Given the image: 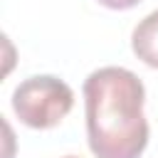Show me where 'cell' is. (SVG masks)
Masks as SVG:
<instances>
[{
	"label": "cell",
	"instance_id": "cell-4",
	"mask_svg": "<svg viewBox=\"0 0 158 158\" xmlns=\"http://www.w3.org/2000/svg\"><path fill=\"white\" fill-rule=\"evenodd\" d=\"M99 5H104V7H109V10H131V7H136L141 0H96Z\"/></svg>",
	"mask_w": 158,
	"mask_h": 158
},
{
	"label": "cell",
	"instance_id": "cell-2",
	"mask_svg": "<svg viewBox=\"0 0 158 158\" xmlns=\"http://www.w3.org/2000/svg\"><path fill=\"white\" fill-rule=\"evenodd\" d=\"M12 111L30 128H54L74 106V91L67 81L52 74L22 79L12 91Z\"/></svg>",
	"mask_w": 158,
	"mask_h": 158
},
{
	"label": "cell",
	"instance_id": "cell-3",
	"mask_svg": "<svg viewBox=\"0 0 158 158\" xmlns=\"http://www.w3.org/2000/svg\"><path fill=\"white\" fill-rule=\"evenodd\" d=\"M131 49H133V54H136L143 64L158 69V10L148 12V15L133 27Z\"/></svg>",
	"mask_w": 158,
	"mask_h": 158
},
{
	"label": "cell",
	"instance_id": "cell-1",
	"mask_svg": "<svg viewBox=\"0 0 158 158\" xmlns=\"http://www.w3.org/2000/svg\"><path fill=\"white\" fill-rule=\"evenodd\" d=\"M86 138L96 158H141L148 146L143 81L123 67H101L84 79Z\"/></svg>",
	"mask_w": 158,
	"mask_h": 158
},
{
	"label": "cell",
	"instance_id": "cell-5",
	"mask_svg": "<svg viewBox=\"0 0 158 158\" xmlns=\"http://www.w3.org/2000/svg\"><path fill=\"white\" fill-rule=\"evenodd\" d=\"M64 158H79V156H64Z\"/></svg>",
	"mask_w": 158,
	"mask_h": 158
}]
</instances>
